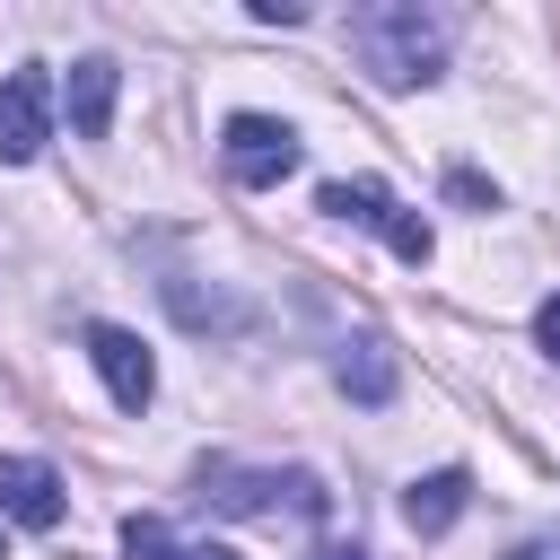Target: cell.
I'll use <instances>...</instances> for the list:
<instances>
[{"mask_svg":"<svg viewBox=\"0 0 560 560\" xmlns=\"http://www.w3.org/2000/svg\"><path fill=\"white\" fill-rule=\"evenodd\" d=\"M114 88H122V70H114L105 52L70 61V131H79V140H105V131H114Z\"/></svg>","mask_w":560,"mask_h":560,"instance_id":"9c48e42d","label":"cell"},{"mask_svg":"<svg viewBox=\"0 0 560 560\" xmlns=\"http://www.w3.org/2000/svg\"><path fill=\"white\" fill-rule=\"evenodd\" d=\"M508 560H560V525H542V534H525Z\"/></svg>","mask_w":560,"mask_h":560,"instance_id":"4fadbf2b","label":"cell"},{"mask_svg":"<svg viewBox=\"0 0 560 560\" xmlns=\"http://www.w3.org/2000/svg\"><path fill=\"white\" fill-rule=\"evenodd\" d=\"M534 341H542V350H551V359H560V289H551V298H542V306H534Z\"/></svg>","mask_w":560,"mask_h":560,"instance_id":"7c38bea8","label":"cell"},{"mask_svg":"<svg viewBox=\"0 0 560 560\" xmlns=\"http://www.w3.org/2000/svg\"><path fill=\"white\" fill-rule=\"evenodd\" d=\"M52 140V79L44 70H9L0 79V166H26Z\"/></svg>","mask_w":560,"mask_h":560,"instance_id":"5b68a950","label":"cell"},{"mask_svg":"<svg viewBox=\"0 0 560 560\" xmlns=\"http://www.w3.org/2000/svg\"><path fill=\"white\" fill-rule=\"evenodd\" d=\"M446 184H455V201H481V210H490V201H499V192H490V184H481V175H464V166H455V175H446Z\"/></svg>","mask_w":560,"mask_h":560,"instance_id":"9a60e30c","label":"cell"},{"mask_svg":"<svg viewBox=\"0 0 560 560\" xmlns=\"http://www.w3.org/2000/svg\"><path fill=\"white\" fill-rule=\"evenodd\" d=\"M254 18H262V26H298L306 9H298V0H254Z\"/></svg>","mask_w":560,"mask_h":560,"instance_id":"5bb4252c","label":"cell"},{"mask_svg":"<svg viewBox=\"0 0 560 560\" xmlns=\"http://www.w3.org/2000/svg\"><path fill=\"white\" fill-rule=\"evenodd\" d=\"M315 210H324V219H359V228H376L402 262H429V219H411L385 184H324V192H315Z\"/></svg>","mask_w":560,"mask_h":560,"instance_id":"277c9868","label":"cell"},{"mask_svg":"<svg viewBox=\"0 0 560 560\" xmlns=\"http://www.w3.org/2000/svg\"><path fill=\"white\" fill-rule=\"evenodd\" d=\"M228 175L245 184V192H271L280 175H298V158H306V140L280 122V114H228Z\"/></svg>","mask_w":560,"mask_h":560,"instance_id":"3957f363","label":"cell"},{"mask_svg":"<svg viewBox=\"0 0 560 560\" xmlns=\"http://www.w3.org/2000/svg\"><path fill=\"white\" fill-rule=\"evenodd\" d=\"M341 44L359 52V70L376 79V88H429L438 70H446V18L438 9H420V0H359L350 18H341Z\"/></svg>","mask_w":560,"mask_h":560,"instance_id":"6da1fadb","label":"cell"},{"mask_svg":"<svg viewBox=\"0 0 560 560\" xmlns=\"http://www.w3.org/2000/svg\"><path fill=\"white\" fill-rule=\"evenodd\" d=\"M61 472L44 464V455H0V516H18V525H61Z\"/></svg>","mask_w":560,"mask_h":560,"instance_id":"52a82bcc","label":"cell"},{"mask_svg":"<svg viewBox=\"0 0 560 560\" xmlns=\"http://www.w3.org/2000/svg\"><path fill=\"white\" fill-rule=\"evenodd\" d=\"M306 560H368V551H306Z\"/></svg>","mask_w":560,"mask_h":560,"instance_id":"2e32d148","label":"cell"},{"mask_svg":"<svg viewBox=\"0 0 560 560\" xmlns=\"http://www.w3.org/2000/svg\"><path fill=\"white\" fill-rule=\"evenodd\" d=\"M464 508H472V472H455V464H446V472H420V481L402 490V525H411V534H446Z\"/></svg>","mask_w":560,"mask_h":560,"instance_id":"30bf717a","label":"cell"},{"mask_svg":"<svg viewBox=\"0 0 560 560\" xmlns=\"http://www.w3.org/2000/svg\"><path fill=\"white\" fill-rule=\"evenodd\" d=\"M332 376H341V394L368 402V411L394 402V350H385L376 332H341V341H332Z\"/></svg>","mask_w":560,"mask_h":560,"instance_id":"ba28073f","label":"cell"},{"mask_svg":"<svg viewBox=\"0 0 560 560\" xmlns=\"http://www.w3.org/2000/svg\"><path fill=\"white\" fill-rule=\"evenodd\" d=\"M201 499L228 508V516H271V508H298V516H324L332 490L315 472H236V464H210L201 472Z\"/></svg>","mask_w":560,"mask_h":560,"instance_id":"7a4b0ae2","label":"cell"},{"mask_svg":"<svg viewBox=\"0 0 560 560\" xmlns=\"http://www.w3.org/2000/svg\"><path fill=\"white\" fill-rule=\"evenodd\" d=\"M88 359H96V376H105V394H114L122 411H149V394H158V359L140 350V332H122V324H88Z\"/></svg>","mask_w":560,"mask_h":560,"instance_id":"8992f818","label":"cell"},{"mask_svg":"<svg viewBox=\"0 0 560 560\" xmlns=\"http://www.w3.org/2000/svg\"><path fill=\"white\" fill-rule=\"evenodd\" d=\"M122 542H131V560H236V551H219V542H175L158 516H131Z\"/></svg>","mask_w":560,"mask_h":560,"instance_id":"8fae6325","label":"cell"}]
</instances>
